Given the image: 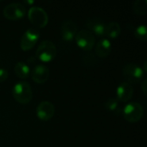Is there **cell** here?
<instances>
[{
  "label": "cell",
  "mask_w": 147,
  "mask_h": 147,
  "mask_svg": "<svg viewBox=\"0 0 147 147\" xmlns=\"http://www.w3.org/2000/svg\"><path fill=\"white\" fill-rule=\"evenodd\" d=\"M134 96V88L132 84L122 82L120 84L116 89V99L121 102H128Z\"/></svg>",
  "instance_id": "13"
},
{
  "label": "cell",
  "mask_w": 147,
  "mask_h": 147,
  "mask_svg": "<svg viewBox=\"0 0 147 147\" xmlns=\"http://www.w3.org/2000/svg\"><path fill=\"white\" fill-rule=\"evenodd\" d=\"M40 37V32L35 28H29L25 31L21 38L20 47L24 52L31 50L37 43Z\"/></svg>",
  "instance_id": "8"
},
{
  "label": "cell",
  "mask_w": 147,
  "mask_h": 147,
  "mask_svg": "<svg viewBox=\"0 0 147 147\" xmlns=\"http://www.w3.org/2000/svg\"><path fill=\"white\" fill-rule=\"evenodd\" d=\"M121 32V26L116 22H111L106 25L105 28V35L110 39H115L120 36Z\"/></svg>",
  "instance_id": "16"
},
{
  "label": "cell",
  "mask_w": 147,
  "mask_h": 147,
  "mask_svg": "<svg viewBox=\"0 0 147 147\" xmlns=\"http://www.w3.org/2000/svg\"><path fill=\"white\" fill-rule=\"evenodd\" d=\"M36 57L38 59L44 63L51 62L57 55V48L54 43L51 40H42L36 49Z\"/></svg>",
  "instance_id": "2"
},
{
  "label": "cell",
  "mask_w": 147,
  "mask_h": 147,
  "mask_svg": "<svg viewBox=\"0 0 147 147\" xmlns=\"http://www.w3.org/2000/svg\"><path fill=\"white\" fill-rule=\"evenodd\" d=\"M49 75H50V71L47 68V66L44 65H37L30 71V76L32 80L38 84H45L48 80Z\"/></svg>",
  "instance_id": "10"
},
{
  "label": "cell",
  "mask_w": 147,
  "mask_h": 147,
  "mask_svg": "<svg viewBox=\"0 0 147 147\" xmlns=\"http://www.w3.org/2000/svg\"><path fill=\"white\" fill-rule=\"evenodd\" d=\"M78 33V28L74 22L71 20L65 21L60 28V34L63 40L70 42L71 41Z\"/></svg>",
  "instance_id": "12"
},
{
  "label": "cell",
  "mask_w": 147,
  "mask_h": 147,
  "mask_svg": "<svg viewBox=\"0 0 147 147\" xmlns=\"http://www.w3.org/2000/svg\"><path fill=\"white\" fill-rule=\"evenodd\" d=\"M12 96L20 104H28L33 97L31 85L26 81L17 82L12 88Z\"/></svg>",
  "instance_id": "1"
},
{
  "label": "cell",
  "mask_w": 147,
  "mask_h": 147,
  "mask_svg": "<svg viewBox=\"0 0 147 147\" xmlns=\"http://www.w3.org/2000/svg\"><path fill=\"white\" fill-rule=\"evenodd\" d=\"M77 46L84 51H90L96 45V38L92 33L87 29L79 30L75 36Z\"/></svg>",
  "instance_id": "6"
},
{
  "label": "cell",
  "mask_w": 147,
  "mask_h": 147,
  "mask_svg": "<svg viewBox=\"0 0 147 147\" xmlns=\"http://www.w3.org/2000/svg\"><path fill=\"white\" fill-rule=\"evenodd\" d=\"M8 71L3 68H0V83L4 82L8 78Z\"/></svg>",
  "instance_id": "21"
},
{
  "label": "cell",
  "mask_w": 147,
  "mask_h": 147,
  "mask_svg": "<svg viewBox=\"0 0 147 147\" xmlns=\"http://www.w3.org/2000/svg\"><path fill=\"white\" fill-rule=\"evenodd\" d=\"M104 109L109 112H114L115 113L117 110H119V101L115 97H110L104 102Z\"/></svg>",
  "instance_id": "18"
},
{
  "label": "cell",
  "mask_w": 147,
  "mask_h": 147,
  "mask_svg": "<svg viewBox=\"0 0 147 147\" xmlns=\"http://www.w3.org/2000/svg\"><path fill=\"white\" fill-rule=\"evenodd\" d=\"M134 36L141 40V41H146L147 40V29H146V26L142 24V25H139L138 27L135 28L134 31Z\"/></svg>",
  "instance_id": "19"
},
{
  "label": "cell",
  "mask_w": 147,
  "mask_h": 147,
  "mask_svg": "<svg viewBox=\"0 0 147 147\" xmlns=\"http://www.w3.org/2000/svg\"><path fill=\"white\" fill-rule=\"evenodd\" d=\"M3 14L5 18L10 21H17L22 19L26 14V7L21 3H12L7 4L3 9Z\"/></svg>",
  "instance_id": "7"
},
{
  "label": "cell",
  "mask_w": 147,
  "mask_h": 147,
  "mask_svg": "<svg viewBox=\"0 0 147 147\" xmlns=\"http://www.w3.org/2000/svg\"><path fill=\"white\" fill-rule=\"evenodd\" d=\"M96 63V58L94 54L89 53L83 58V64L86 66L94 65Z\"/></svg>",
  "instance_id": "20"
},
{
  "label": "cell",
  "mask_w": 147,
  "mask_h": 147,
  "mask_svg": "<svg viewBox=\"0 0 147 147\" xmlns=\"http://www.w3.org/2000/svg\"><path fill=\"white\" fill-rule=\"evenodd\" d=\"M133 11L138 16H146L147 14L146 0H136L133 5Z\"/></svg>",
  "instance_id": "17"
},
{
  "label": "cell",
  "mask_w": 147,
  "mask_h": 147,
  "mask_svg": "<svg viewBox=\"0 0 147 147\" xmlns=\"http://www.w3.org/2000/svg\"><path fill=\"white\" fill-rule=\"evenodd\" d=\"M54 112H55L54 105L48 101L40 102L36 108V115L42 121H50L53 117Z\"/></svg>",
  "instance_id": "9"
},
{
  "label": "cell",
  "mask_w": 147,
  "mask_h": 147,
  "mask_svg": "<svg viewBox=\"0 0 147 147\" xmlns=\"http://www.w3.org/2000/svg\"><path fill=\"white\" fill-rule=\"evenodd\" d=\"M25 3H28V4H33L34 2V1H24Z\"/></svg>",
  "instance_id": "23"
},
{
  "label": "cell",
  "mask_w": 147,
  "mask_h": 147,
  "mask_svg": "<svg viewBox=\"0 0 147 147\" xmlns=\"http://www.w3.org/2000/svg\"><path fill=\"white\" fill-rule=\"evenodd\" d=\"M112 51V43L107 38L101 39L95 45V53L100 59L107 58Z\"/></svg>",
  "instance_id": "14"
},
{
  "label": "cell",
  "mask_w": 147,
  "mask_h": 147,
  "mask_svg": "<svg viewBox=\"0 0 147 147\" xmlns=\"http://www.w3.org/2000/svg\"><path fill=\"white\" fill-rule=\"evenodd\" d=\"M85 25L87 27V30H89L93 34H96L100 37L105 35L106 24L101 18L98 17L90 18L89 20L86 21Z\"/></svg>",
  "instance_id": "11"
},
{
  "label": "cell",
  "mask_w": 147,
  "mask_h": 147,
  "mask_svg": "<svg viewBox=\"0 0 147 147\" xmlns=\"http://www.w3.org/2000/svg\"><path fill=\"white\" fill-rule=\"evenodd\" d=\"M122 115L127 121L130 123H136L143 118L144 109L139 102H128L124 106L122 109Z\"/></svg>",
  "instance_id": "4"
},
{
  "label": "cell",
  "mask_w": 147,
  "mask_h": 147,
  "mask_svg": "<svg viewBox=\"0 0 147 147\" xmlns=\"http://www.w3.org/2000/svg\"><path fill=\"white\" fill-rule=\"evenodd\" d=\"M141 90L143 91V94L144 96H146V91H147V79L146 78H144V80L142 81L141 83Z\"/></svg>",
  "instance_id": "22"
},
{
  "label": "cell",
  "mask_w": 147,
  "mask_h": 147,
  "mask_svg": "<svg viewBox=\"0 0 147 147\" xmlns=\"http://www.w3.org/2000/svg\"><path fill=\"white\" fill-rule=\"evenodd\" d=\"M14 72L17 78L21 79H27L30 75V68L25 62L18 61L14 65Z\"/></svg>",
  "instance_id": "15"
},
{
  "label": "cell",
  "mask_w": 147,
  "mask_h": 147,
  "mask_svg": "<svg viewBox=\"0 0 147 147\" xmlns=\"http://www.w3.org/2000/svg\"><path fill=\"white\" fill-rule=\"evenodd\" d=\"M122 75L127 83L130 84H138L144 78L145 71L140 65L135 63H128L123 66Z\"/></svg>",
  "instance_id": "3"
},
{
  "label": "cell",
  "mask_w": 147,
  "mask_h": 147,
  "mask_svg": "<svg viewBox=\"0 0 147 147\" xmlns=\"http://www.w3.org/2000/svg\"><path fill=\"white\" fill-rule=\"evenodd\" d=\"M29 22L36 28H45L48 23V16L42 8L38 6H31L28 11Z\"/></svg>",
  "instance_id": "5"
}]
</instances>
